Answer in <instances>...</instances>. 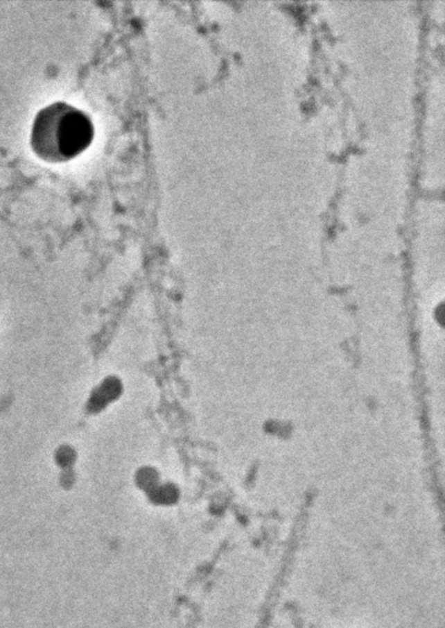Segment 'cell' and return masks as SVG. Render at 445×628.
I'll list each match as a JSON object with an SVG mask.
<instances>
[{
    "instance_id": "obj_2",
    "label": "cell",
    "mask_w": 445,
    "mask_h": 628,
    "mask_svg": "<svg viewBox=\"0 0 445 628\" xmlns=\"http://www.w3.org/2000/svg\"><path fill=\"white\" fill-rule=\"evenodd\" d=\"M123 384L117 377H107L94 391L87 401V410L100 412L122 396Z\"/></svg>"
},
{
    "instance_id": "obj_4",
    "label": "cell",
    "mask_w": 445,
    "mask_h": 628,
    "mask_svg": "<svg viewBox=\"0 0 445 628\" xmlns=\"http://www.w3.org/2000/svg\"><path fill=\"white\" fill-rule=\"evenodd\" d=\"M137 481H138L139 485L143 486L145 489L155 487L156 481H157L156 470L154 468H151V466L140 468L138 470V474H137Z\"/></svg>"
},
{
    "instance_id": "obj_3",
    "label": "cell",
    "mask_w": 445,
    "mask_h": 628,
    "mask_svg": "<svg viewBox=\"0 0 445 628\" xmlns=\"http://www.w3.org/2000/svg\"><path fill=\"white\" fill-rule=\"evenodd\" d=\"M78 458V455L75 452V449L70 445H60L57 452H55V463L60 468H70L73 466L75 460Z\"/></svg>"
},
{
    "instance_id": "obj_1",
    "label": "cell",
    "mask_w": 445,
    "mask_h": 628,
    "mask_svg": "<svg viewBox=\"0 0 445 628\" xmlns=\"http://www.w3.org/2000/svg\"><path fill=\"white\" fill-rule=\"evenodd\" d=\"M94 137V123L85 112L67 102H53L35 117L30 145L38 159L62 164L87 150Z\"/></svg>"
}]
</instances>
